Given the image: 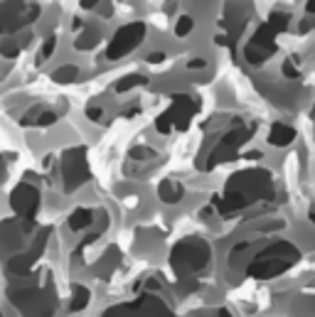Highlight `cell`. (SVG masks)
Returning <instances> with one entry per match:
<instances>
[{"label":"cell","mask_w":315,"mask_h":317,"mask_svg":"<svg viewBox=\"0 0 315 317\" xmlns=\"http://www.w3.org/2000/svg\"><path fill=\"white\" fill-rule=\"evenodd\" d=\"M143 35H145V27H143V25H128V27H121V30L116 32V37H113L111 47H108V57H111V59H116V57L126 54L128 49H133V47L143 40Z\"/></svg>","instance_id":"obj_1"},{"label":"cell","mask_w":315,"mask_h":317,"mask_svg":"<svg viewBox=\"0 0 315 317\" xmlns=\"http://www.w3.org/2000/svg\"><path fill=\"white\" fill-rule=\"evenodd\" d=\"M290 138H293V130H290V128H283V125H276L273 133H271V143H276V145H283V143H288Z\"/></svg>","instance_id":"obj_2"},{"label":"cell","mask_w":315,"mask_h":317,"mask_svg":"<svg viewBox=\"0 0 315 317\" xmlns=\"http://www.w3.org/2000/svg\"><path fill=\"white\" fill-rule=\"evenodd\" d=\"M74 74H77V69H74V67H64V69L54 72V79H57V81H67V79H72Z\"/></svg>","instance_id":"obj_3"},{"label":"cell","mask_w":315,"mask_h":317,"mask_svg":"<svg viewBox=\"0 0 315 317\" xmlns=\"http://www.w3.org/2000/svg\"><path fill=\"white\" fill-rule=\"evenodd\" d=\"M96 40H99V35H96V32H91V35H86V37H81V40H79V47H81V49H86V47H94L91 42H96Z\"/></svg>","instance_id":"obj_4"},{"label":"cell","mask_w":315,"mask_h":317,"mask_svg":"<svg viewBox=\"0 0 315 317\" xmlns=\"http://www.w3.org/2000/svg\"><path fill=\"white\" fill-rule=\"evenodd\" d=\"M190 27H192V20H190V18H183V20H180V27H178V32H180V35H185V30L190 32Z\"/></svg>","instance_id":"obj_5"},{"label":"cell","mask_w":315,"mask_h":317,"mask_svg":"<svg viewBox=\"0 0 315 317\" xmlns=\"http://www.w3.org/2000/svg\"><path fill=\"white\" fill-rule=\"evenodd\" d=\"M94 3H96V0H84V8H91Z\"/></svg>","instance_id":"obj_6"},{"label":"cell","mask_w":315,"mask_h":317,"mask_svg":"<svg viewBox=\"0 0 315 317\" xmlns=\"http://www.w3.org/2000/svg\"><path fill=\"white\" fill-rule=\"evenodd\" d=\"M308 8H310V10L315 13V0H310V3H308Z\"/></svg>","instance_id":"obj_7"}]
</instances>
